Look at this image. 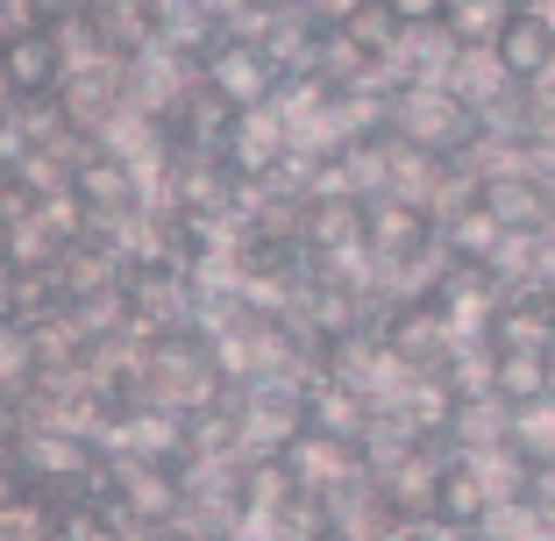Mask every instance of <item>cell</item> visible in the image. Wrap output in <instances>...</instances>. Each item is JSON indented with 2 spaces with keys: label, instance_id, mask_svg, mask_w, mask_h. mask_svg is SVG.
Masks as SVG:
<instances>
[{
  "label": "cell",
  "instance_id": "3",
  "mask_svg": "<svg viewBox=\"0 0 555 541\" xmlns=\"http://www.w3.org/2000/svg\"><path fill=\"white\" fill-rule=\"evenodd\" d=\"M513 8H520V15H534V0H513Z\"/></svg>",
  "mask_w": 555,
  "mask_h": 541
},
{
  "label": "cell",
  "instance_id": "1",
  "mask_svg": "<svg viewBox=\"0 0 555 541\" xmlns=\"http://www.w3.org/2000/svg\"><path fill=\"white\" fill-rule=\"evenodd\" d=\"M499 50H506V65L520 72V79H534V72L555 65V29L541 15H513L506 36H499Z\"/></svg>",
  "mask_w": 555,
  "mask_h": 541
},
{
  "label": "cell",
  "instance_id": "2",
  "mask_svg": "<svg viewBox=\"0 0 555 541\" xmlns=\"http://www.w3.org/2000/svg\"><path fill=\"white\" fill-rule=\"evenodd\" d=\"M399 8H406V15H435L441 0H399Z\"/></svg>",
  "mask_w": 555,
  "mask_h": 541
}]
</instances>
